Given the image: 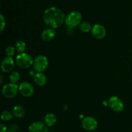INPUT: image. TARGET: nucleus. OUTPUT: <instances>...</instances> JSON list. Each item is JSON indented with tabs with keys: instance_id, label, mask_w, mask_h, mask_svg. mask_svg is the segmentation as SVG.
<instances>
[{
	"instance_id": "1",
	"label": "nucleus",
	"mask_w": 132,
	"mask_h": 132,
	"mask_svg": "<svg viewBox=\"0 0 132 132\" xmlns=\"http://www.w3.org/2000/svg\"><path fill=\"white\" fill-rule=\"evenodd\" d=\"M65 14L62 10L55 6H51L45 10L43 14V21L50 28H59L65 21Z\"/></svg>"
},
{
	"instance_id": "2",
	"label": "nucleus",
	"mask_w": 132,
	"mask_h": 132,
	"mask_svg": "<svg viewBox=\"0 0 132 132\" xmlns=\"http://www.w3.org/2000/svg\"><path fill=\"white\" fill-rule=\"evenodd\" d=\"M82 14L79 11H73L68 14L65 18L64 23L68 28L73 29L81 24L82 21Z\"/></svg>"
},
{
	"instance_id": "3",
	"label": "nucleus",
	"mask_w": 132,
	"mask_h": 132,
	"mask_svg": "<svg viewBox=\"0 0 132 132\" xmlns=\"http://www.w3.org/2000/svg\"><path fill=\"white\" fill-rule=\"evenodd\" d=\"M34 60L29 54L26 53H19L15 57V63L21 69H28L33 65Z\"/></svg>"
},
{
	"instance_id": "4",
	"label": "nucleus",
	"mask_w": 132,
	"mask_h": 132,
	"mask_svg": "<svg viewBox=\"0 0 132 132\" xmlns=\"http://www.w3.org/2000/svg\"><path fill=\"white\" fill-rule=\"evenodd\" d=\"M48 65V60L44 55H38L34 59V69L38 72H43L46 71Z\"/></svg>"
},
{
	"instance_id": "5",
	"label": "nucleus",
	"mask_w": 132,
	"mask_h": 132,
	"mask_svg": "<svg viewBox=\"0 0 132 132\" xmlns=\"http://www.w3.org/2000/svg\"><path fill=\"white\" fill-rule=\"evenodd\" d=\"M2 94L6 98H13L19 92V86L14 83H8L3 85L2 88Z\"/></svg>"
},
{
	"instance_id": "6",
	"label": "nucleus",
	"mask_w": 132,
	"mask_h": 132,
	"mask_svg": "<svg viewBox=\"0 0 132 132\" xmlns=\"http://www.w3.org/2000/svg\"><path fill=\"white\" fill-rule=\"evenodd\" d=\"M108 106L115 112L119 113L123 111L125 104L123 101L117 96H112L108 100Z\"/></svg>"
},
{
	"instance_id": "7",
	"label": "nucleus",
	"mask_w": 132,
	"mask_h": 132,
	"mask_svg": "<svg viewBox=\"0 0 132 132\" xmlns=\"http://www.w3.org/2000/svg\"><path fill=\"white\" fill-rule=\"evenodd\" d=\"M82 128L86 131H92L97 129L98 126V123L96 119L91 116H87L82 119L81 122Z\"/></svg>"
},
{
	"instance_id": "8",
	"label": "nucleus",
	"mask_w": 132,
	"mask_h": 132,
	"mask_svg": "<svg viewBox=\"0 0 132 132\" xmlns=\"http://www.w3.org/2000/svg\"><path fill=\"white\" fill-rule=\"evenodd\" d=\"M19 92L24 97H30L34 93V87L28 82L24 81L19 85Z\"/></svg>"
},
{
	"instance_id": "9",
	"label": "nucleus",
	"mask_w": 132,
	"mask_h": 132,
	"mask_svg": "<svg viewBox=\"0 0 132 132\" xmlns=\"http://www.w3.org/2000/svg\"><path fill=\"white\" fill-rule=\"evenodd\" d=\"M92 35L97 40H101L105 37L106 34V31L105 27L101 24H95L91 30Z\"/></svg>"
},
{
	"instance_id": "10",
	"label": "nucleus",
	"mask_w": 132,
	"mask_h": 132,
	"mask_svg": "<svg viewBox=\"0 0 132 132\" xmlns=\"http://www.w3.org/2000/svg\"><path fill=\"white\" fill-rule=\"evenodd\" d=\"M15 65V62L12 57L6 56L2 60L1 63V69L4 72H10L14 69Z\"/></svg>"
},
{
	"instance_id": "11",
	"label": "nucleus",
	"mask_w": 132,
	"mask_h": 132,
	"mask_svg": "<svg viewBox=\"0 0 132 132\" xmlns=\"http://www.w3.org/2000/svg\"><path fill=\"white\" fill-rule=\"evenodd\" d=\"M47 126L43 122L36 121L32 122L28 127V132H48Z\"/></svg>"
},
{
	"instance_id": "12",
	"label": "nucleus",
	"mask_w": 132,
	"mask_h": 132,
	"mask_svg": "<svg viewBox=\"0 0 132 132\" xmlns=\"http://www.w3.org/2000/svg\"><path fill=\"white\" fill-rule=\"evenodd\" d=\"M56 31L55 28H48L44 30L41 34V38L44 41H50L55 38Z\"/></svg>"
},
{
	"instance_id": "13",
	"label": "nucleus",
	"mask_w": 132,
	"mask_h": 132,
	"mask_svg": "<svg viewBox=\"0 0 132 132\" xmlns=\"http://www.w3.org/2000/svg\"><path fill=\"white\" fill-rule=\"evenodd\" d=\"M34 80L35 83L39 86H44L47 82V78L46 75L43 72H38L36 73V76L34 77Z\"/></svg>"
},
{
	"instance_id": "14",
	"label": "nucleus",
	"mask_w": 132,
	"mask_h": 132,
	"mask_svg": "<svg viewBox=\"0 0 132 132\" xmlns=\"http://www.w3.org/2000/svg\"><path fill=\"white\" fill-rule=\"evenodd\" d=\"M57 122V117L52 113H48L44 118V123L48 127H52Z\"/></svg>"
},
{
	"instance_id": "15",
	"label": "nucleus",
	"mask_w": 132,
	"mask_h": 132,
	"mask_svg": "<svg viewBox=\"0 0 132 132\" xmlns=\"http://www.w3.org/2000/svg\"><path fill=\"white\" fill-rule=\"evenodd\" d=\"M12 113L14 116L17 119H21L25 115V109L24 107L20 105H17L13 107Z\"/></svg>"
},
{
	"instance_id": "16",
	"label": "nucleus",
	"mask_w": 132,
	"mask_h": 132,
	"mask_svg": "<svg viewBox=\"0 0 132 132\" xmlns=\"http://www.w3.org/2000/svg\"><path fill=\"white\" fill-rule=\"evenodd\" d=\"M15 47L18 53H24L26 48H27V45H26V43L24 41H22V40H18L15 42Z\"/></svg>"
},
{
	"instance_id": "17",
	"label": "nucleus",
	"mask_w": 132,
	"mask_h": 132,
	"mask_svg": "<svg viewBox=\"0 0 132 132\" xmlns=\"http://www.w3.org/2000/svg\"><path fill=\"white\" fill-rule=\"evenodd\" d=\"M14 116L12 112L8 110H5L1 114V119L3 121H9L12 120Z\"/></svg>"
},
{
	"instance_id": "18",
	"label": "nucleus",
	"mask_w": 132,
	"mask_h": 132,
	"mask_svg": "<svg viewBox=\"0 0 132 132\" xmlns=\"http://www.w3.org/2000/svg\"><path fill=\"white\" fill-rule=\"evenodd\" d=\"M92 27L91 24L88 21H82L79 25V28L81 32H91V30Z\"/></svg>"
},
{
	"instance_id": "19",
	"label": "nucleus",
	"mask_w": 132,
	"mask_h": 132,
	"mask_svg": "<svg viewBox=\"0 0 132 132\" xmlns=\"http://www.w3.org/2000/svg\"><path fill=\"white\" fill-rule=\"evenodd\" d=\"M20 74H19V72L18 71H12L10 72V75L9 76V79L10 80V82L14 83V84H16L20 80Z\"/></svg>"
},
{
	"instance_id": "20",
	"label": "nucleus",
	"mask_w": 132,
	"mask_h": 132,
	"mask_svg": "<svg viewBox=\"0 0 132 132\" xmlns=\"http://www.w3.org/2000/svg\"><path fill=\"white\" fill-rule=\"evenodd\" d=\"M15 47L13 46H8L5 49V54L7 56L12 57L15 54Z\"/></svg>"
},
{
	"instance_id": "21",
	"label": "nucleus",
	"mask_w": 132,
	"mask_h": 132,
	"mask_svg": "<svg viewBox=\"0 0 132 132\" xmlns=\"http://www.w3.org/2000/svg\"><path fill=\"white\" fill-rule=\"evenodd\" d=\"M0 21H1V30L0 31L3 32L6 27V21H5V17L3 16L2 14H0Z\"/></svg>"
},
{
	"instance_id": "22",
	"label": "nucleus",
	"mask_w": 132,
	"mask_h": 132,
	"mask_svg": "<svg viewBox=\"0 0 132 132\" xmlns=\"http://www.w3.org/2000/svg\"><path fill=\"white\" fill-rule=\"evenodd\" d=\"M0 132H9V129L4 124H0Z\"/></svg>"
},
{
	"instance_id": "23",
	"label": "nucleus",
	"mask_w": 132,
	"mask_h": 132,
	"mask_svg": "<svg viewBox=\"0 0 132 132\" xmlns=\"http://www.w3.org/2000/svg\"><path fill=\"white\" fill-rule=\"evenodd\" d=\"M37 71H36V70H35L34 69L30 70V71H29V72H28V73H29L30 76H31V77L34 78L35 76H36V73H37Z\"/></svg>"
},
{
	"instance_id": "24",
	"label": "nucleus",
	"mask_w": 132,
	"mask_h": 132,
	"mask_svg": "<svg viewBox=\"0 0 132 132\" xmlns=\"http://www.w3.org/2000/svg\"><path fill=\"white\" fill-rule=\"evenodd\" d=\"M3 80H4L3 76L2 75H1V76H0V82H0V84H3Z\"/></svg>"
},
{
	"instance_id": "25",
	"label": "nucleus",
	"mask_w": 132,
	"mask_h": 132,
	"mask_svg": "<svg viewBox=\"0 0 132 132\" xmlns=\"http://www.w3.org/2000/svg\"><path fill=\"white\" fill-rule=\"evenodd\" d=\"M9 132H12V131H9Z\"/></svg>"
},
{
	"instance_id": "26",
	"label": "nucleus",
	"mask_w": 132,
	"mask_h": 132,
	"mask_svg": "<svg viewBox=\"0 0 132 132\" xmlns=\"http://www.w3.org/2000/svg\"><path fill=\"white\" fill-rule=\"evenodd\" d=\"M131 132H132V131H131Z\"/></svg>"
}]
</instances>
